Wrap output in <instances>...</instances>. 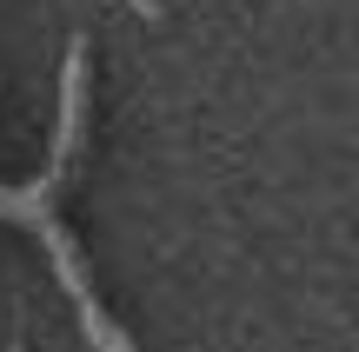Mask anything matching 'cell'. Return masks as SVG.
I'll return each mask as SVG.
<instances>
[{"instance_id": "1", "label": "cell", "mask_w": 359, "mask_h": 352, "mask_svg": "<svg viewBox=\"0 0 359 352\" xmlns=\"http://www.w3.org/2000/svg\"><path fill=\"white\" fill-rule=\"evenodd\" d=\"M87 34H74L67 40V60H60V120H53V160H47V173L40 180H27V186H0V220H20V226H34L40 233V246H47V260H53V273H60V286H67V300H74V313H80V332H87V346L93 352H133V339L120 332V319L100 306V293H93V273H87V260H80V246H74V233H67V220H60V193H67V180H74V167H80V140H87Z\"/></svg>"}]
</instances>
